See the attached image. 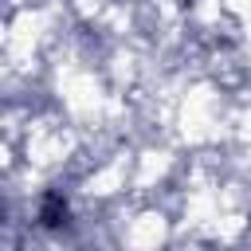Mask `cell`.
<instances>
[{
	"instance_id": "1",
	"label": "cell",
	"mask_w": 251,
	"mask_h": 251,
	"mask_svg": "<svg viewBox=\"0 0 251 251\" xmlns=\"http://www.w3.org/2000/svg\"><path fill=\"white\" fill-rule=\"evenodd\" d=\"M63 220H67V204H63L59 196H47V200H43V224L55 227V224H63Z\"/></svg>"
}]
</instances>
